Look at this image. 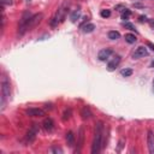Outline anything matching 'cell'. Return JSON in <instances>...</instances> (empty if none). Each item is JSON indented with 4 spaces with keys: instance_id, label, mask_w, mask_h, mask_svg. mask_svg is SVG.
<instances>
[{
    "instance_id": "obj_3",
    "label": "cell",
    "mask_w": 154,
    "mask_h": 154,
    "mask_svg": "<svg viewBox=\"0 0 154 154\" xmlns=\"http://www.w3.org/2000/svg\"><path fill=\"white\" fill-rule=\"evenodd\" d=\"M42 18H43V14H42V13H37V14L31 16V17H30V19L28 20V23H26L25 28H24V32H25V31H28V30H31L32 28H35V26H36V25L42 20Z\"/></svg>"
},
{
    "instance_id": "obj_22",
    "label": "cell",
    "mask_w": 154,
    "mask_h": 154,
    "mask_svg": "<svg viewBox=\"0 0 154 154\" xmlns=\"http://www.w3.org/2000/svg\"><path fill=\"white\" fill-rule=\"evenodd\" d=\"M70 116H71V109H70V108H69V109H65V112H64V114H63V120L69 119Z\"/></svg>"
},
{
    "instance_id": "obj_10",
    "label": "cell",
    "mask_w": 154,
    "mask_h": 154,
    "mask_svg": "<svg viewBox=\"0 0 154 154\" xmlns=\"http://www.w3.org/2000/svg\"><path fill=\"white\" fill-rule=\"evenodd\" d=\"M35 137H36V129H35V126H32V128L26 132L25 138H26L28 142H32V141L35 140Z\"/></svg>"
},
{
    "instance_id": "obj_14",
    "label": "cell",
    "mask_w": 154,
    "mask_h": 154,
    "mask_svg": "<svg viewBox=\"0 0 154 154\" xmlns=\"http://www.w3.org/2000/svg\"><path fill=\"white\" fill-rule=\"evenodd\" d=\"M79 17H81V10H75V11H72V13L70 14V19H71L72 23H76V22L79 19Z\"/></svg>"
},
{
    "instance_id": "obj_1",
    "label": "cell",
    "mask_w": 154,
    "mask_h": 154,
    "mask_svg": "<svg viewBox=\"0 0 154 154\" xmlns=\"http://www.w3.org/2000/svg\"><path fill=\"white\" fill-rule=\"evenodd\" d=\"M102 135H103V125L101 122H99L95 126L94 140H93V144H91V153L93 154H96L100 152L101 142H102Z\"/></svg>"
},
{
    "instance_id": "obj_17",
    "label": "cell",
    "mask_w": 154,
    "mask_h": 154,
    "mask_svg": "<svg viewBox=\"0 0 154 154\" xmlns=\"http://www.w3.org/2000/svg\"><path fill=\"white\" fill-rule=\"evenodd\" d=\"M119 37H120V34L118 31H116V30L108 31V38H111V40H118Z\"/></svg>"
},
{
    "instance_id": "obj_20",
    "label": "cell",
    "mask_w": 154,
    "mask_h": 154,
    "mask_svg": "<svg viewBox=\"0 0 154 154\" xmlns=\"http://www.w3.org/2000/svg\"><path fill=\"white\" fill-rule=\"evenodd\" d=\"M130 14H131V11L130 10H124L123 11V13H122V19H124V20H126V19H129V17H130Z\"/></svg>"
},
{
    "instance_id": "obj_31",
    "label": "cell",
    "mask_w": 154,
    "mask_h": 154,
    "mask_svg": "<svg viewBox=\"0 0 154 154\" xmlns=\"http://www.w3.org/2000/svg\"><path fill=\"white\" fill-rule=\"evenodd\" d=\"M30 1H31V0H26V2H30Z\"/></svg>"
},
{
    "instance_id": "obj_16",
    "label": "cell",
    "mask_w": 154,
    "mask_h": 154,
    "mask_svg": "<svg viewBox=\"0 0 154 154\" xmlns=\"http://www.w3.org/2000/svg\"><path fill=\"white\" fill-rule=\"evenodd\" d=\"M124 38H125V41H126L128 43H135V42L137 41V38H136V36H135L134 34H125Z\"/></svg>"
},
{
    "instance_id": "obj_6",
    "label": "cell",
    "mask_w": 154,
    "mask_h": 154,
    "mask_svg": "<svg viewBox=\"0 0 154 154\" xmlns=\"http://www.w3.org/2000/svg\"><path fill=\"white\" fill-rule=\"evenodd\" d=\"M147 144H148V150L150 154H154V134L152 130L148 131L147 135Z\"/></svg>"
},
{
    "instance_id": "obj_28",
    "label": "cell",
    "mask_w": 154,
    "mask_h": 154,
    "mask_svg": "<svg viewBox=\"0 0 154 154\" xmlns=\"http://www.w3.org/2000/svg\"><path fill=\"white\" fill-rule=\"evenodd\" d=\"M149 24H150V26L154 29V20H150V22H149Z\"/></svg>"
},
{
    "instance_id": "obj_21",
    "label": "cell",
    "mask_w": 154,
    "mask_h": 154,
    "mask_svg": "<svg viewBox=\"0 0 154 154\" xmlns=\"http://www.w3.org/2000/svg\"><path fill=\"white\" fill-rule=\"evenodd\" d=\"M100 16H101L102 18H108V17L111 16V11H109V10H101Z\"/></svg>"
},
{
    "instance_id": "obj_5",
    "label": "cell",
    "mask_w": 154,
    "mask_h": 154,
    "mask_svg": "<svg viewBox=\"0 0 154 154\" xmlns=\"http://www.w3.org/2000/svg\"><path fill=\"white\" fill-rule=\"evenodd\" d=\"M25 113L28 116H30V117H43V116H46V112L42 108H35V107L28 108L25 111Z\"/></svg>"
},
{
    "instance_id": "obj_2",
    "label": "cell",
    "mask_w": 154,
    "mask_h": 154,
    "mask_svg": "<svg viewBox=\"0 0 154 154\" xmlns=\"http://www.w3.org/2000/svg\"><path fill=\"white\" fill-rule=\"evenodd\" d=\"M67 5H69V2L65 1V2L60 6V8L57 11V13L54 14V17H53L52 20H51V25H52V26H57L59 23H61V22L65 19L66 11H67Z\"/></svg>"
},
{
    "instance_id": "obj_13",
    "label": "cell",
    "mask_w": 154,
    "mask_h": 154,
    "mask_svg": "<svg viewBox=\"0 0 154 154\" xmlns=\"http://www.w3.org/2000/svg\"><path fill=\"white\" fill-rule=\"evenodd\" d=\"M83 140H84V129L81 126L79 128V132H78V142H77V144H78V150L82 148V146H83Z\"/></svg>"
},
{
    "instance_id": "obj_8",
    "label": "cell",
    "mask_w": 154,
    "mask_h": 154,
    "mask_svg": "<svg viewBox=\"0 0 154 154\" xmlns=\"http://www.w3.org/2000/svg\"><path fill=\"white\" fill-rule=\"evenodd\" d=\"M146 55H148V51H147V48L146 47H143V46H140L136 51H135V53H134V58L135 59H138V58H141V57H146Z\"/></svg>"
},
{
    "instance_id": "obj_18",
    "label": "cell",
    "mask_w": 154,
    "mask_h": 154,
    "mask_svg": "<svg viewBox=\"0 0 154 154\" xmlns=\"http://www.w3.org/2000/svg\"><path fill=\"white\" fill-rule=\"evenodd\" d=\"M81 116H82V118H83V119H87V118H89V117L91 116V113H90V109H89L88 107H83V108H82V112H81Z\"/></svg>"
},
{
    "instance_id": "obj_27",
    "label": "cell",
    "mask_w": 154,
    "mask_h": 154,
    "mask_svg": "<svg viewBox=\"0 0 154 154\" xmlns=\"http://www.w3.org/2000/svg\"><path fill=\"white\" fill-rule=\"evenodd\" d=\"M146 20H147V18H146V17H143V16H141V17H140V22H146Z\"/></svg>"
},
{
    "instance_id": "obj_7",
    "label": "cell",
    "mask_w": 154,
    "mask_h": 154,
    "mask_svg": "<svg viewBox=\"0 0 154 154\" xmlns=\"http://www.w3.org/2000/svg\"><path fill=\"white\" fill-rule=\"evenodd\" d=\"M112 53H113V52H112V49H109V48H103V49H101V51L99 52L97 58H99V60L105 61V60H107V59L111 57V54H112Z\"/></svg>"
},
{
    "instance_id": "obj_30",
    "label": "cell",
    "mask_w": 154,
    "mask_h": 154,
    "mask_svg": "<svg viewBox=\"0 0 154 154\" xmlns=\"http://www.w3.org/2000/svg\"><path fill=\"white\" fill-rule=\"evenodd\" d=\"M153 89H154V79H153Z\"/></svg>"
},
{
    "instance_id": "obj_24",
    "label": "cell",
    "mask_w": 154,
    "mask_h": 154,
    "mask_svg": "<svg viewBox=\"0 0 154 154\" xmlns=\"http://www.w3.org/2000/svg\"><path fill=\"white\" fill-rule=\"evenodd\" d=\"M52 152H53V153H59V154L63 153V150H61L60 148H57V147H53V148H52Z\"/></svg>"
},
{
    "instance_id": "obj_26",
    "label": "cell",
    "mask_w": 154,
    "mask_h": 154,
    "mask_svg": "<svg viewBox=\"0 0 154 154\" xmlns=\"http://www.w3.org/2000/svg\"><path fill=\"white\" fill-rule=\"evenodd\" d=\"M147 46H148V47H149V48H150V49L154 52V45H153L152 42H147Z\"/></svg>"
},
{
    "instance_id": "obj_25",
    "label": "cell",
    "mask_w": 154,
    "mask_h": 154,
    "mask_svg": "<svg viewBox=\"0 0 154 154\" xmlns=\"http://www.w3.org/2000/svg\"><path fill=\"white\" fill-rule=\"evenodd\" d=\"M2 5H12V0H0Z\"/></svg>"
},
{
    "instance_id": "obj_23",
    "label": "cell",
    "mask_w": 154,
    "mask_h": 154,
    "mask_svg": "<svg viewBox=\"0 0 154 154\" xmlns=\"http://www.w3.org/2000/svg\"><path fill=\"white\" fill-rule=\"evenodd\" d=\"M124 26H125V28H128L129 30H131V31H135V32H136V29H135V26H134L131 23H128V22H125V23H124Z\"/></svg>"
},
{
    "instance_id": "obj_11",
    "label": "cell",
    "mask_w": 154,
    "mask_h": 154,
    "mask_svg": "<svg viewBox=\"0 0 154 154\" xmlns=\"http://www.w3.org/2000/svg\"><path fill=\"white\" fill-rule=\"evenodd\" d=\"M43 128H45V130H47V131H51L53 128H54V122L51 119V118H46L45 120H43Z\"/></svg>"
},
{
    "instance_id": "obj_29",
    "label": "cell",
    "mask_w": 154,
    "mask_h": 154,
    "mask_svg": "<svg viewBox=\"0 0 154 154\" xmlns=\"http://www.w3.org/2000/svg\"><path fill=\"white\" fill-rule=\"evenodd\" d=\"M150 67H154V60L150 63Z\"/></svg>"
},
{
    "instance_id": "obj_12",
    "label": "cell",
    "mask_w": 154,
    "mask_h": 154,
    "mask_svg": "<svg viewBox=\"0 0 154 154\" xmlns=\"http://www.w3.org/2000/svg\"><path fill=\"white\" fill-rule=\"evenodd\" d=\"M95 29V25L93 23H87L84 25H82V31L85 32V34H89V32H93Z\"/></svg>"
},
{
    "instance_id": "obj_19",
    "label": "cell",
    "mask_w": 154,
    "mask_h": 154,
    "mask_svg": "<svg viewBox=\"0 0 154 154\" xmlns=\"http://www.w3.org/2000/svg\"><path fill=\"white\" fill-rule=\"evenodd\" d=\"M120 75L124 76V77H129V76L132 75V70H131V69H123V70L120 71Z\"/></svg>"
},
{
    "instance_id": "obj_9",
    "label": "cell",
    "mask_w": 154,
    "mask_h": 154,
    "mask_svg": "<svg viewBox=\"0 0 154 154\" xmlns=\"http://www.w3.org/2000/svg\"><path fill=\"white\" fill-rule=\"evenodd\" d=\"M119 63H120V57H119V55H116V57L108 63V65H107L108 71H113V70H116V67L119 65Z\"/></svg>"
},
{
    "instance_id": "obj_15",
    "label": "cell",
    "mask_w": 154,
    "mask_h": 154,
    "mask_svg": "<svg viewBox=\"0 0 154 154\" xmlns=\"http://www.w3.org/2000/svg\"><path fill=\"white\" fill-rule=\"evenodd\" d=\"M66 141H67V144H69L70 147L73 146V143H75V135H73L72 131H69V132L66 134Z\"/></svg>"
},
{
    "instance_id": "obj_4",
    "label": "cell",
    "mask_w": 154,
    "mask_h": 154,
    "mask_svg": "<svg viewBox=\"0 0 154 154\" xmlns=\"http://www.w3.org/2000/svg\"><path fill=\"white\" fill-rule=\"evenodd\" d=\"M10 94H11V90H10V82L7 81V78L5 77L2 79V83H1V95H2V100H1V103L4 106L5 101L10 97Z\"/></svg>"
}]
</instances>
